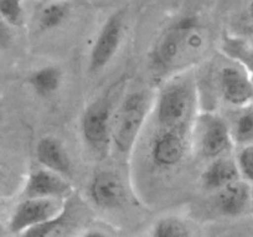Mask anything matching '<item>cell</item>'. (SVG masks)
<instances>
[{"label":"cell","instance_id":"cell-16","mask_svg":"<svg viewBox=\"0 0 253 237\" xmlns=\"http://www.w3.org/2000/svg\"><path fill=\"white\" fill-rule=\"evenodd\" d=\"M221 51L226 58L243 66L253 80V41L226 35L221 41Z\"/></svg>","mask_w":253,"mask_h":237},{"label":"cell","instance_id":"cell-23","mask_svg":"<svg viewBox=\"0 0 253 237\" xmlns=\"http://www.w3.org/2000/svg\"><path fill=\"white\" fill-rule=\"evenodd\" d=\"M13 41V31L6 23L0 19V51L5 50Z\"/></svg>","mask_w":253,"mask_h":237},{"label":"cell","instance_id":"cell-8","mask_svg":"<svg viewBox=\"0 0 253 237\" xmlns=\"http://www.w3.org/2000/svg\"><path fill=\"white\" fill-rule=\"evenodd\" d=\"M190 144L191 132L155 129L150 139V160L159 169H172L184 160Z\"/></svg>","mask_w":253,"mask_h":237},{"label":"cell","instance_id":"cell-26","mask_svg":"<svg viewBox=\"0 0 253 237\" xmlns=\"http://www.w3.org/2000/svg\"><path fill=\"white\" fill-rule=\"evenodd\" d=\"M8 230V227H4V225L0 222V237L5 236V231Z\"/></svg>","mask_w":253,"mask_h":237},{"label":"cell","instance_id":"cell-25","mask_svg":"<svg viewBox=\"0 0 253 237\" xmlns=\"http://www.w3.org/2000/svg\"><path fill=\"white\" fill-rule=\"evenodd\" d=\"M79 237H109V236L102 231H96V230H92V231L84 232V234L80 235Z\"/></svg>","mask_w":253,"mask_h":237},{"label":"cell","instance_id":"cell-21","mask_svg":"<svg viewBox=\"0 0 253 237\" xmlns=\"http://www.w3.org/2000/svg\"><path fill=\"white\" fill-rule=\"evenodd\" d=\"M0 19L10 28H19L25 21V10L21 1L1 0L0 1Z\"/></svg>","mask_w":253,"mask_h":237},{"label":"cell","instance_id":"cell-4","mask_svg":"<svg viewBox=\"0 0 253 237\" xmlns=\"http://www.w3.org/2000/svg\"><path fill=\"white\" fill-rule=\"evenodd\" d=\"M191 144L196 154L209 162L230 155L235 146L230 124L215 112L198 114L191 129Z\"/></svg>","mask_w":253,"mask_h":237},{"label":"cell","instance_id":"cell-15","mask_svg":"<svg viewBox=\"0 0 253 237\" xmlns=\"http://www.w3.org/2000/svg\"><path fill=\"white\" fill-rule=\"evenodd\" d=\"M62 82V72L57 66H43L30 73L28 84L34 92L40 97L52 96L60 89Z\"/></svg>","mask_w":253,"mask_h":237},{"label":"cell","instance_id":"cell-1","mask_svg":"<svg viewBox=\"0 0 253 237\" xmlns=\"http://www.w3.org/2000/svg\"><path fill=\"white\" fill-rule=\"evenodd\" d=\"M209 46L210 31L204 21L196 15L181 16L158 36L149 52V66L155 76L167 81L191 70Z\"/></svg>","mask_w":253,"mask_h":237},{"label":"cell","instance_id":"cell-7","mask_svg":"<svg viewBox=\"0 0 253 237\" xmlns=\"http://www.w3.org/2000/svg\"><path fill=\"white\" fill-rule=\"evenodd\" d=\"M71 200V199H70ZM69 201L52 199H24L16 205L8 222V231L18 235L56 219L69 206Z\"/></svg>","mask_w":253,"mask_h":237},{"label":"cell","instance_id":"cell-13","mask_svg":"<svg viewBox=\"0 0 253 237\" xmlns=\"http://www.w3.org/2000/svg\"><path fill=\"white\" fill-rule=\"evenodd\" d=\"M215 205L221 215L237 217L251 207V185L243 180L215 192Z\"/></svg>","mask_w":253,"mask_h":237},{"label":"cell","instance_id":"cell-27","mask_svg":"<svg viewBox=\"0 0 253 237\" xmlns=\"http://www.w3.org/2000/svg\"><path fill=\"white\" fill-rule=\"evenodd\" d=\"M248 14H250V16L253 20V1H251V3L248 4Z\"/></svg>","mask_w":253,"mask_h":237},{"label":"cell","instance_id":"cell-17","mask_svg":"<svg viewBox=\"0 0 253 237\" xmlns=\"http://www.w3.org/2000/svg\"><path fill=\"white\" fill-rule=\"evenodd\" d=\"M74 215L71 212L70 202L63 214L46 224L36 226L21 234L19 237H67L74 231L75 224L72 220Z\"/></svg>","mask_w":253,"mask_h":237},{"label":"cell","instance_id":"cell-11","mask_svg":"<svg viewBox=\"0 0 253 237\" xmlns=\"http://www.w3.org/2000/svg\"><path fill=\"white\" fill-rule=\"evenodd\" d=\"M36 160L43 169L69 179L74 172L72 160L65 145L55 137H42L36 144Z\"/></svg>","mask_w":253,"mask_h":237},{"label":"cell","instance_id":"cell-6","mask_svg":"<svg viewBox=\"0 0 253 237\" xmlns=\"http://www.w3.org/2000/svg\"><path fill=\"white\" fill-rule=\"evenodd\" d=\"M215 87L220 98L228 106L242 109L253 104L252 77L235 61L228 60L216 72Z\"/></svg>","mask_w":253,"mask_h":237},{"label":"cell","instance_id":"cell-12","mask_svg":"<svg viewBox=\"0 0 253 237\" xmlns=\"http://www.w3.org/2000/svg\"><path fill=\"white\" fill-rule=\"evenodd\" d=\"M88 196L99 209H116L124 200L123 184L114 173L99 172L89 183Z\"/></svg>","mask_w":253,"mask_h":237},{"label":"cell","instance_id":"cell-3","mask_svg":"<svg viewBox=\"0 0 253 237\" xmlns=\"http://www.w3.org/2000/svg\"><path fill=\"white\" fill-rule=\"evenodd\" d=\"M154 103L145 91L126 95L117 106L112 121L111 148L119 155H129L143 131Z\"/></svg>","mask_w":253,"mask_h":237},{"label":"cell","instance_id":"cell-24","mask_svg":"<svg viewBox=\"0 0 253 237\" xmlns=\"http://www.w3.org/2000/svg\"><path fill=\"white\" fill-rule=\"evenodd\" d=\"M6 189H8V178H6V174L4 173V170L0 168V196L4 195Z\"/></svg>","mask_w":253,"mask_h":237},{"label":"cell","instance_id":"cell-9","mask_svg":"<svg viewBox=\"0 0 253 237\" xmlns=\"http://www.w3.org/2000/svg\"><path fill=\"white\" fill-rule=\"evenodd\" d=\"M124 35V14L116 11L99 29L88 57L91 72H99L111 63L118 52Z\"/></svg>","mask_w":253,"mask_h":237},{"label":"cell","instance_id":"cell-19","mask_svg":"<svg viewBox=\"0 0 253 237\" xmlns=\"http://www.w3.org/2000/svg\"><path fill=\"white\" fill-rule=\"evenodd\" d=\"M230 127L235 145L253 144V104L241 109V113Z\"/></svg>","mask_w":253,"mask_h":237},{"label":"cell","instance_id":"cell-5","mask_svg":"<svg viewBox=\"0 0 253 237\" xmlns=\"http://www.w3.org/2000/svg\"><path fill=\"white\" fill-rule=\"evenodd\" d=\"M114 106L112 96H106L92 102L81 119V132L86 145L96 154H102L111 148L112 121Z\"/></svg>","mask_w":253,"mask_h":237},{"label":"cell","instance_id":"cell-10","mask_svg":"<svg viewBox=\"0 0 253 237\" xmlns=\"http://www.w3.org/2000/svg\"><path fill=\"white\" fill-rule=\"evenodd\" d=\"M23 194L24 199H52L69 201L74 194V185L67 178L40 167L29 174Z\"/></svg>","mask_w":253,"mask_h":237},{"label":"cell","instance_id":"cell-14","mask_svg":"<svg viewBox=\"0 0 253 237\" xmlns=\"http://www.w3.org/2000/svg\"><path fill=\"white\" fill-rule=\"evenodd\" d=\"M238 180H241V177L236 159L230 155L209 162L208 167L201 174L203 187L213 194Z\"/></svg>","mask_w":253,"mask_h":237},{"label":"cell","instance_id":"cell-22","mask_svg":"<svg viewBox=\"0 0 253 237\" xmlns=\"http://www.w3.org/2000/svg\"><path fill=\"white\" fill-rule=\"evenodd\" d=\"M235 159L241 180L253 187V144L241 146Z\"/></svg>","mask_w":253,"mask_h":237},{"label":"cell","instance_id":"cell-20","mask_svg":"<svg viewBox=\"0 0 253 237\" xmlns=\"http://www.w3.org/2000/svg\"><path fill=\"white\" fill-rule=\"evenodd\" d=\"M150 237H191V232L182 220L168 216L155 222Z\"/></svg>","mask_w":253,"mask_h":237},{"label":"cell","instance_id":"cell-18","mask_svg":"<svg viewBox=\"0 0 253 237\" xmlns=\"http://www.w3.org/2000/svg\"><path fill=\"white\" fill-rule=\"evenodd\" d=\"M70 15V6L65 1H48L39 11V28L43 31L60 28Z\"/></svg>","mask_w":253,"mask_h":237},{"label":"cell","instance_id":"cell-28","mask_svg":"<svg viewBox=\"0 0 253 237\" xmlns=\"http://www.w3.org/2000/svg\"><path fill=\"white\" fill-rule=\"evenodd\" d=\"M251 207H253V187H251Z\"/></svg>","mask_w":253,"mask_h":237},{"label":"cell","instance_id":"cell-2","mask_svg":"<svg viewBox=\"0 0 253 237\" xmlns=\"http://www.w3.org/2000/svg\"><path fill=\"white\" fill-rule=\"evenodd\" d=\"M199 89L189 72L163 82L155 97V129L191 132L198 117Z\"/></svg>","mask_w":253,"mask_h":237}]
</instances>
